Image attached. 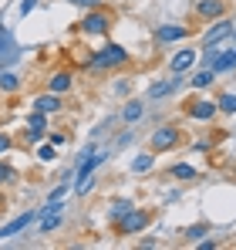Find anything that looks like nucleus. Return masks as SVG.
<instances>
[{"label": "nucleus", "mask_w": 236, "mask_h": 250, "mask_svg": "<svg viewBox=\"0 0 236 250\" xmlns=\"http://www.w3.org/2000/svg\"><path fill=\"white\" fill-rule=\"evenodd\" d=\"M61 223V203H47V209H44V220H40V230L47 233V230H54Z\"/></svg>", "instance_id": "f8f14e48"}, {"label": "nucleus", "mask_w": 236, "mask_h": 250, "mask_svg": "<svg viewBox=\"0 0 236 250\" xmlns=\"http://www.w3.org/2000/svg\"><path fill=\"white\" fill-rule=\"evenodd\" d=\"M132 169H135V172H145V169H152V156H135V159H132Z\"/></svg>", "instance_id": "412c9836"}, {"label": "nucleus", "mask_w": 236, "mask_h": 250, "mask_svg": "<svg viewBox=\"0 0 236 250\" xmlns=\"http://www.w3.org/2000/svg\"><path fill=\"white\" fill-rule=\"evenodd\" d=\"M216 105H219L223 112H236V95H219Z\"/></svg>", "instance_id": "6ab92c4d"}, {"label": "nucleus", "mask_w": 236, "mask_h": 250, "mask_svg": "<svg viewBox=\"0 0 236 250\" xmlns=\"http://www.w3.org/2000/svg\"><path fill=\"white\" fill-rule=\"evenodd\" d=\"M71 88V75H64V71H58V75H51V91H68Z\"/></svg>", "instance_id": "4468645a"}, {"label": "nucleus", "mask_w": 236, "mask_h": 250, "mask_svg": "<svg viewBox=\"0 0 236 250\" xmlns=\"http://www.w3.org/2000/svg\"><path fill=\"white\" fill-rule=\"evenodd\" d=\"M176 142H179V128H176V125H162V128H156V135H152V149H156V152L172 149Z\"/></svg>", "instance_id": "20e7f679"}, {"label": "nucleus", "mask_w": 236, "mask_h": 250, "mask_svg": "<svg viewBox=\"0 0 236 250\" xmlns=\"http://www.w3.org/2000/svg\"><path fill=\"white\" fill-rule=\"evenodd\" d=\"M128 203H125V200H121V203H115V207H112V220H121V216H125V213H128Z\"/></svg>", "instance_id": "4be33fe9"}, {"label": "nucleus", "mask_w": 236, "mask_h": 250, "mask_svg": "<svg viewBox=\"0 0 236 250\" xmlns=\"http://www.w3.org/2000/svg\"><path fill=\"white\" fill-rule=\"evenodd\" d=\"M14 179V169L10 166H0V183H10Z\"/></svg>", "instance_id": "b1692460"}, {"label": "nucleus", "mask_w": 236, "mask_h": 250, "mask_svg": "<svg viewBox=\"0 0 236 250\" xmlns=\"http://www.w3.org/2000/svg\"><path fill=\"white\" fill-rule=\"evenodd\" d=\"M71 3H78V7H95L98 0H71Z\"/></svg>", "instance_id": "cd10ccee"}, {"label": "nucleus", "mask_w": 236, "mask_h": 250, "mask_svg": "<svg viewBox=\"0 0 236 250\" xmlns=\"http://www.w3.org/2000/svg\"><path fill=\"white\" fill-rule=\"evenodd\" d=\"M34 216H38V213L31 209V213H24V216H17V220H10V223H7V227L0 230V240H3V237H14V233H20V230H24V227H27V223H31Z\"/></svg>", "instance_id": "9d476101"}, {"label": "nucleus", "mask_w": 236, "mask_h": 250, "mask_svg": "<svg viewBox=\"0 0 236 250\" xmlns=\"http://www.w3.org/2000/svg\"><path fill=\"white\" fill-rule=\"evenodd\" d=\"M213 82H216V71H213V68H206V71H199L196 78H193V88H209Z\"/></svg>", "instance_id": "dca6fc26"}, {"label": "nucleus", "mask_w": 236, "mask_h": 250, "mask_svg": "<svg viewBox=\"0 0 236 250\" xmlns=\"http://www.w3.org/2000/svg\"><path fill=\"white\" fill-rule=\"evenodd\" d=\"M193 64H196V51H193V47H182V51L169 61V71H172V75H182V71H189Z\"/></svg>", "instance_id": "39448f33"}, {"label": "nucleus", "mask_w": 236, "mask_h": 250, "mask_svg": "<svg viewBox=\"0 0 236 250\" xmlns=\"http://www.w3.org/2000/svg\"><path fill=\"white\" fill-rule=\"evenodd\" d=\"M216 108H219L216 102H189V105H186V112H189L193 119H213Z\"/></svg>", "instance_id": "1a4fd4ad"}, {"label": "nucleus", "mask_w": 236, "mask_h": 250, "mask_svg": "<svg viewBox=\"0 0 236 250\" xmlns=\"http://www.w3.org/2000/svg\"><path fill=\"white\" fill-rule=\"evenodd\" d=\"M7 149H10V139H7V135L0 132V152H7Z\"/></svg>", "instance_id": "bb28decb"}, {"label": "nucleus", "mask_w": 236, "mask_h": 250, "mask_svg": "<svg viewBox=\"0 0 236 250\" xmlns=\"http://www.w3.org/2000/svg\"><path fill=\"white\" fill-rule=\"evenodd\" d=\"M40 159H44V163H51V159H54V142H51V146H40V152H38Z\"/></svg>", "instance_id": "5701e85b"}, {"label": "nucleus", "mask_w": 236, "mask_h": 250, "mask_svg": "<svg viewBox=\"0 0 236 250\" xmlns=\"http://www.w3.org/2000/svg\"><path fill=\"white\" fill-rule=\"evenodd\" d=\"M199 17H206V21H216V17H223V10H226V3L223 0H199Z\"/></svg>", "instance_id": "0eeeda50"}, {"label": "nucleus", "mask_w": 236, "mask_h": 250, "mask_svg": "<svg viewBox=\"0 0 236 250\" xmlns=\"http://www.w3.org/2000/svg\"><path fill=\"white\" fill-rule=\"evenodd\" d=\"M172 176H176V179H196V169L182 163V166H176V169H172Z\"/></svg>", "instance_id": "a211bd4d"}, {"label": "nucleus", "mask_w": 236, "mask_h": 250, "mask_svg": "<svg viewBox=\"0 0 236 250\" xmlns=\"http://www.w3.org/2000/svg\"><path fill=\"white\" fill-rule=\"evenodd\" d=\"M202 233H206V227H193V230H189L186 237H189V240H196V237H202Z\"/></svg>", "instance_id": "393cba45"}, {"label": "nucleus", "mask_w": 236, "mask_h": 250, "mask_svg": "<svg viewBox=\"0 0 236 250\" xmlns=\"http://www.w3.org/2000/svg\"><path fill=\"white\" fill-rule=\"evenodd\" d=\"M226 34H233V27H230V21H219V24H213L209 27V34H206V47H213V44H219Z\"/></svg>", "instance_id": "9b49d317"}, {"label": "nucleus", "mask_w": 236, "mask_h": 250, "mask_svg": "<svg viewBox=\"0 0 236 250\" xmlns=\"http://www.w3.org/2000/svg\"><path fill=\"white\" fill-rule=\"evenodd\" d=\"M34 108H38V112H44V115H47V112H61V98H58V91L38 95V98H34Z\"/></svg>", "instance_id": "6e6552de"}, {"label": "nucleus", "mask_w": 236, "mask_h": 250, "mask_svg": "<svg viewBox=\"0 0 236 250\" xmlns=\"http://www.w3.org/2000/svg\"><path fill=\"white\" fill-rule=\"evenodd\" d=\"M17 75H10V71H7V75H0V88H3V91H17Z\"/></svg>", "instance_id": "aec40b11"}, {"label": "nucleus", "mask_w": 236, "mask_h": 250, "mask_svg": "<svg viewBox=\"0 0 236 250\" xmlns=\"http://www.w3.org/2000/svg\"><path fill=\"white\" fill-rule=\"evenodd\" d=\"M209 68H213L216 75H226L230 68H236V51H230V54H216V51H209Z\"/></svg>", "instance_id": "423d86ee"}, {"label": "nucleus", "mask_w": 236, "mask_h": 250, "mask_svg": "<svg viewBox=\"0 0 236 250\" xmlns=\"http://www.w3.org/2000/svg\"><path fill=\"white\" fill-rule=\"evenodd\" d=\"M142 112H145V108H142V102H128V105H125V112H121V119H125V122H138V119H142Z\"/></svg>", "instance_id": "2eb2a0df"}, {"label": "nucleus", "mask_w": 236, "mask_h": 250, "mask_svg": "<svg viewBox=\"0 0 236 250\" xmlns=\"http://www.w3.org/2000/svg\"><path fill=\"white\" fill-rule=\"evenodd\" d=\"M176 84H179V75H176L172 82H165V84H156V88H152V98H162V95H172V91H176Z\"/></svg>", "instance_id": "f3484780"}, {"label": "nucleus", "mask_w": 236, "mask_h": 250, "mask_svg": "<svg viewBox=\"0 0 236 250\" xmlns=\"http://www.w3.org/2000/svg\"><path fill=\"white\" fill-rule=\"evenodd\" d=\"M112 27V14L108 10H91V14H84V21H81V31L84 34H105Z\"/></svg>", "instance_id": "f03ea898"}, {"label": "nucleus", "mask_w": 236, "mask_h": 250, "mask_svg": "<svg viewBox=\"0 0 236 250\" xmlns=\"http://www.w3.org/2000/svg\"><path fill=\"white\" fill-rule=\"evenodd\" d=\"M233 34H236V31H233Z\"/></svg>", "instance_id": "c85d7f7f"}, {"label": "nucleus", "mask_w": 236, "mask_h": 250, "mask_svg": "<svg viewBox=\"0 0 236 250\" xmlns=\"http://www.w3.org/2000/svg\"><path fill=\"white\" fill-rule=\"evenodd\" d=\"M34 3H38V0H24V3H20V14H31V10H34Z\"/></svg>", "instance_id": "a878e982"}, {"label": "nucleus", "mask_w": 236, "mask_h": 250, "mask_svg": "<svg viewBox=\"0 0 236 250\" xmlns=\"http://www.w3.org/2000/svg\"><path fill=\"white\" fill-rule=\"evenodd\" d=\"M145 223H149V213H145V209H128V213L118 220V233H138Z\"/></svg>", "instance_id": "7ed1b4c3"}, {"label": "nucleus", "mask_w": 236, "mask_h": 250, "mask_svg": "<svg viewBox=\"0 0 236 250\" xmlns=\"http://www.w3.org/2000/svg\"><path fill=\"white\" fill-rule=\"evenodd\" d=\"M186 38V27H158V41H182Z\"/></svg>", "instance_id": "ddd939ff"}, {"label": "nucleus", "mask_w": 236, "mask_h": 250, "mask_svg": "<svg viewBox=\"0 0 236 250\" xmlns=\"http://www.w3.org/2000/svg\"><path fill=\"white\" fill-rule=\"evenodd\" d=\"M128 61V51L121 47V44H108V47H101L98 54H95V68H115V64H125Z\"/></svg>", "instance_id": "f257e3e1"}]
</instances>
